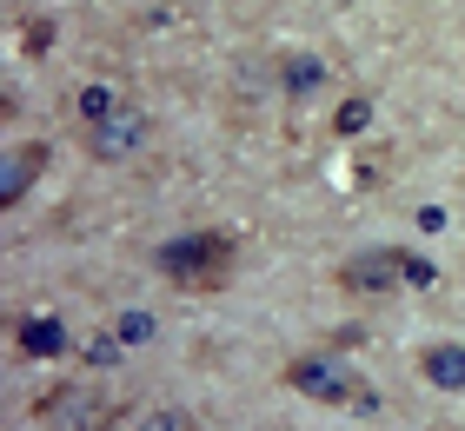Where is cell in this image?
Returning a JSON list of instances; mask_svg holds the SVG:
<instances>
[{
    "label": "cell",
    "mask_w": 465,
    "mask_h": 431,
    "mask_svg": "<svg viewBox=\"0 0 465 431\" xmlns=\"http://www.w3.org/2000/svg\"><path fill=\"white\" fill-rule=\"evenodd\" d=\"M153 266L173 286H220L232 272V246H226V232H180V240H166L153 252Z\"/></svg>",
    "instance_id": "obj_1"
},
{
    "label": "cell",
    "mask_w": 465,
    "mask_h": 431,
    "mask_svg": "<svg viewBox=\"0 0 465 431\" xmlns=\"http://www.w3.org/2000/svg\"><path fill=\"white\" fill-rule=\"evenodd\" d=\"M114 418H120L114 392H100V385H87V378L54 385V392L40 398V425L47 431H114Z\"/></svg>",
    "instance_id": "obj_2"
},
{
    "label": "cell",
    "mask_w": 465,
    "mask_h": 431,
    "mask_svg": "<svg viewBox=\"0 0 465 431\" xmlns=\"http://www.w3.org/2000/svg\"><path fill=\"white\" fill-rule=\"evenodd\" d=\"M146 140H153V120H146L140 106H126V100L114 106V113H100V120L87 126V153H94V160H107V166L146 153Z\"/></svg>",
    "instance_id": "obj_3"
},
{
    "label": "cell",
    "mask_w": 465,
    "mask_h": 431,
    "mask_svg": "<svg viewBox=\"0 0 465 431\" xmlns=\"http://www.w3.org/2000/svg\"><path fill=\"white\" fill-rule=\"evenodd\" d=\"M406 266H412V252H399V246H366V252H352L346 266H340V286L359 292V299H379V292L406 286Z\"/></svg>",
    "instance_id": "obj_4"
},
{
    "label": "cell",
    "mask_w": 465,
    "mask_h": 431,
    "mask_svg": "<svg viewBox=\"0 0 465 431\" xmlns=\"http://www.w3.org/2000/svg\"><path fill=\"white\" fill-rule=\"evenodd\" d=\"M286 385L306 392V398H320V405H372V392H359V385L346 378V365H332V358H292Z\"/></svg>",
    "instance_id": "obj_5"
},
{
    "label": "cell",
    "mask_w": 465,
    "mask_h": 431,
    "mask_svg": "<svg viewBox=\"0 0 465 431\" xmlns=\"http://www.w3.org/2000/svg\"><path fill=\"white\" fill-rule=\"evenodd\" d=\"M40 172H47V140H20L7 160H0V206H20L27 200V186L40 180Z\"/></svg>",
    "instance_id": "obj_6"
},
{
    "label": "cell",
    "mask_w": 465,
    "mask_h": 431,
    "mask_svg": "<svg viewBox=\"0 0 465 431\" xmlns=\"http://www.w3.org/2000/svg\"><path fill=\"white\" fill-rule=\"evenodd\" d=\"M419 378L432 385V392H465V345H426L419 352Z\"/></svg>",
    "instance_id": "obj_7"
},
{
    "label": "cell",
    "mask_w": 465,
    "mask_h": 431,
    "mask_svg": "<svg viewBox=\"0 0 465 431\" xmlns=\"http://www.w3.org/2000/svg\"><path fill=\"white\" fill-rule=\"evenodd\" d=\"M20 352L27 358H60L67 352V318H54V312H34V318H20Z\"/></svg>",
    "instance_id": "obj_8"
},
{
    "label": "cell",
    "mask_w": 465,
    "mask_h": 431,
    "mask_svg": "<svg viewBox=\"0 0 465 431\" xmlns=\"http://www.w3.org/2000/svg\"><path fill=\"white\" fill-rule=\"evenodd\" d=\"M280 86H286V100H292V106H300V100H312V93L326 86V60H320V54H286Z\"/></svg>",
    "instance_id": "obj_9"
},
{
    "label": "cell",
    "mask_w": 465,
    "mask_h": 431,
    "mask_svg": "<svg viewBox=\"0 0 465 431\" xmlns=\"http://www.w3.org/2000/svg\"><path fill=\"white\" fill-rule=\"evenodd\" d=\"M120 345H146V338H153V318H146V312H120V332H114Z\"/></svg>",
    "instance_id": "obj_10"
},
{
    "label": "cell",
    "mask_w": 465,
    "mask_h": 431,
    "mask_svg": "<svg viewBox=\"0 0 465 431\" xmlns=\"http://www.w3.org/2000/svg\"><path fill=\"white\" fill-rule=\"evenodd\" d=\"M120 106V93H107V86H87V93H80V113H87V126L100 120V113H114Z\"/></svg>",
    "instance_id": "obj_11"
},
{
    "label": "cell",
    "mask_w": 465,
    "mask_h": 431,
    "mask_svg": "<svg viewBox=\"0 0 465 431\" xmlns=\"http://www.w3.org/2000/svg\"><path fill=\"white\" fill-rule=\"evenodd\" d=\"M140 431H200V425L186 418V412H153V418H146Z\"/></svg>",
    "instance_id": "obj_12"
},
{
    "label": "cell",
    "mask_w": 465,
    "mask_h": 431,
    "mask_svg": "<svg viewBox=\"0 0 465 431\" xmlns=\"http://www.w3.org/2000/svg\"><path fill=\"white\" fill-rule=\"evenodd\" d=\"M366 120H372V106H366V100H346V106H340V133H359Z\"/></svg>",
    "instance_id": "obj_13"
},
{
    "label": "cell",
    "mask_w": 465,
    "mask_h": 431,
    "mask_svg": "<svg viewBox=\"0 0 465 431\" xmlns=\"http://www.w3.org/2000/svg\"><path fill=\"white\" fill-rule=\"evenodd\" d=\"M87 358H94V365H114V358H120V338H94Z\"/></svg>",
    "instance_id": "obj_14"
}]
</instances>
